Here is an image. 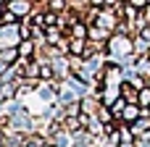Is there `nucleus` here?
<instances>
[{"label":"nucleus","instance_id":"423d86ee","mask_svg":"<svg viewBox=\"0 0 150 147\" xmlns=\"http://www.w3.org/2000/svg\"><path fill=\"white\" fill-rule=\"evenodd\" d=\"M119 95H121V97H124L127 103H134V105H137V97H140V89H134V87H132L129 82H121V84H119Z\"/></svg>","mask_w":150,"mask_h":147},{"label":"nucleus","instance_id":"7ed1b4c3","mask_svg":"<svg viewBox=\"0 0 150 147\" xmlns=\"http://www.w3.org/2000/svg\"><path fill=\"white\" fill-rule=\"evenodd\" d=\"M142 116V108L140 105H134V103H127V108H124V113H121V124H134L137 118Z\"/></svg>","mask_w":150,"mask_h":147},{"label":"nucleus","instance_id":"9d476101","mask_svg":"<svg viewBox=\"0 0 150 147\" xmlns=\"http://www.w3.org/2000/svg\"><path fill=\"white\" fill-rule=\"evenodd\" d=\"M87 3H90V5H95V8H103V5H105V0H87Z\"/></svg>","mask_w":150,"mask_h":147},{"label":"nucleus","instance_id":"0eeeda50","mask_svg":"<svg viewBox=\"0 0 150 147\" xmlns=\"http://www.w3.org/2000/svg\"><path fill=\"white\" fill-rule=\"evenodd\" d=\"M58 76H55V68H53V63L50 60H45V63H40V82H55Z\"/></svg>","mask_w":150,"mask_h":147},{"label":"nucleus","instance_id":"6e6552de","mask_svg":"<svg viewBox=\"0 0 150 147\" xmlns=\"http://www.w3.org/2000/svg\"><path fill=\"white\" fill-rule=\"evenodd\" d=\"M137 105L145 110V108H150V87H145V89H140V97H137Z\"/></svg>","mask_w":150,"mask_h":147},{"label":"nucleus","instance_id":"f03ea898","mask_svg":"<svg viewBox=\"0 0 150 147\" xmlns=\"http://www.w3.org/2000/svg\"><path fill=\"white\" fill-rule=\"evenodd\" d=\"M34 55H37V42L34 39H18V58L32 60Z\"/></svg>","mask_w":150,"mask_h":147},{"label":"nucleus","instance_id":"39448f33","mask_svg":"<svg viewBox=\"0 0 150 147\" xmlns=\"http://www.w3.org/2000/svg\"><path fill=\"white\" fill-rule=\"evenodd\" d=\"M61 126H63V132H69L71 137H74L76 132H82V129H84V126H82V118H79V116H63Z\"/></svg>","mask_w":150,"mask_h":147},{"label":"nucleus","instance_id":"f257e3e1","mask_svg":"<svg viewBox=\"0 0 150 147\" xmlns=\"http://www.w3.org/2000/svg\"><path fill=\"white\" fill-rule=\"evenodd\" d=\"M8 11H13L18 18H26L32 11H34V5H32V0H8V5H5Z\"/></svg>","mask_w":150,"mask_h":147},{"label":"nucleus","instance_id":"1a4fd4ad","mask_svg":"<svg viewBox=\"0 0 150 147\" xmlns=\"http://www.w3.org/2000/svg\"><path fill=\"white\" fill-rule=\"evenodd\" d=\"M134 11H148V0H127Z\"/></svg>","mask_w":150,"mask_h":147},{"label":"nucleus","instance_id":"20e7f679","mask_svg":"<svg viewBox=\"0 0 150 147\" xmlns=\"http://www.w3.org/2000/svg\"><path fill=\"white\" fill-rule=\"evenodd\" d=\"M16 60H18V45L0 47V63H3V66H13Z\"/></svg>","mask_w":150,"mask_h":147},{"label":"nucleus","instance_id":"9b49d317","mask_svg":"<svg viewBox=\"0 0 150 147\" xmlns=\"http://www.w3.org/2000/svg\"><path fill=\"white\" fill-rule=\"evenodd\" d=\"M0 5H8V0H0Z\"/></svg>","mask_w":150,"mask_h":147}]
</instances>
